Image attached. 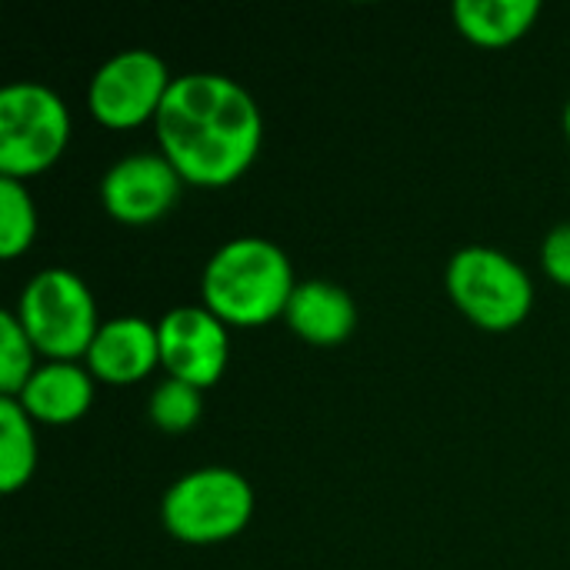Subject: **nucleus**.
<instances>
[{
	"label": "nucleus",
	"instance_id": "nucleus-17",
	"mask_svg": "<svg viewBox=\"0 0 570 570\" xmlns=\"http://www.w3.org/2000/svg\"><path fill=\"white\" fill-rule=\"evenodd\" d=\"M37 347L13 311H0V397H17L37 371Z\"/></svg>",
	"mask_w": 570,
	"mask_h": 570
},
{
	"label": "nucleus",
	"instance_id": "nucleus-18",
	"mask_svg": "<svg viewBox=\"0 0 570 570\" xmlns=\"http://www.w3.org/2000/svg\"><path fill=\"white\" fill-rule=\"evenodd\" d=\"M541 267L554 284L570 287V220L548 230L541 244Z\"/></svg>",
	"mask_w": 570,
	"mask_h": 570
},
{
	"label": "nucleus",
	"instance_id": "nucleus-7",
	"mask_svg": "<svg viewBox=\"0 0 570 570\" xmlns=\"http://www.w3.org/2000/svg\"><path fill=\"white\" fill-rule=\"evenodd\" d=\"M174 83L170 67L147 47H127L110 53L87 83V107L97 124L110 130H130L157 117Z\"/></svg>",
	"mask_w": 570,
	"mask_h": 570
},
{
	"label": "nucleus",
	"instance_id": "nucleus-12",
	"mask_svg": "<svg viewBox=\"0 0 570 570\" xmlns=\"http://www.w3.org/2000/svg\"><path fill=\"white\" fill-rule=\"evenodd\" d=\"M94 394L97 381L83 361H43L17 401L37 424H73L90 411Z\"/></svg>",
	"mask_w": 570,
	"mask_h": 570
},
{
	"label": "nucleus",
	"instance_id": "nucleus-15",
	"mask_svg": "<svg viewBox=\"0 0 570 570\" xmlns=\"http://www.w3.org/2000/svg\"><path fill=\"white\" fill-rule=\"evenodd\" d=\"M40 214L23 180L0 177V257L13 261L37 240Z\"/></svg>",
	"mask_w": 570,
	"mask_h": 570
},
{
	"label": "nucleus",
	"instance_id": "nucleus-6",
	"mask_svg": "<svg viewBox=\"0 0 570 570\" xmlns=\"http://www.w3.org/2000/svg\"><path fill=\"white\" fill-rule=\"evenodd\" d=\"M70 140V110L43 80L0 87V177L30 180L50 170Z\"/></svg>",
	"mask_w": 570,
	"mask_h": 570
},
{
	"label": "nucleus",
	"instance_id": "nucleus-4",
	"mask_svg": "<svg viewBox=\"0 0 570 570\" xmlns=\"http://www.w3.org/2000/svg\"><path fill=\"white\" fill-rule=\"evenodd\" d=\"M444 291L481 331L504 334L534 311V281L521 261L491 244H468L444 267Z\"/></svg>",
	"mask_w": 570,
	"mask_h": 570
},
{
	"label": "nucleus",
	"instance_id": "nucleus-16",
	"mask_svg": "<svg viewBox=\"0 0 570 570\" xmlns=\"http://www.w3.org/2000/svg\"><path fill=\"white\" fill-rule=\"evenodd\" d=\"M147 417L164 434H187L204 417V391L177 377H164L147 401Z\"/></svg>",
	"mask_w": 570,
	"mask_h": 570
},
{
	"label": "nucleus",
	"instance_id": "nucleus-1",
	"mask_svg": "<svg viewBox=\"0 0 570 570\" xmlns=\"http://www.w3.org/2000/svg\"><path fill=\"white\" fill-rule=\"evenodd\" d=\"M157 147L184 184L227 187L250 170L264 144V114L254 94L214 70L174 77L157 117Z\"/></svg>",
	"mask_w": 570,
	"mask_h": 570
},
{
	"label": "nucleus",
	"instance_id": "nucleus-8",
	"mask_svg": "<svg viewBox=\"0 0 570 570\" xmlns=\"http://www.w3.org/2000/svg\"><path fill=\"white\" fill-rule=\"evenodd\" d=\"M160 367L190 387H214L230 361V327L204 304H177L157 321Z\"/></svg>",
	"mask_w": 570,
	"mask_h": 570
},
{
	"label": "nucleus",
	"instance_id": "nucleus-5",
	"mask_svg": "<svg viewBox=\"0 0 570 570\" xmlns=\"http://www.w3.org/2000/svg\"><path fill=\"white\" fill-rule=\"evenodd\" d=\"M13 314L43 361H83L104 324L87 281L70 267L37 271L23 284Z\"/></svg>",
	"mask_w": 570,
	"mask_h": 570
},
{
	"label": "nucleus",
	"instance_id": "nucleus-9",
	"mask_svg": "<svg viewBox=\"0 0 570 570\" xmlns=\"http://www.w3.org/2000/svg\"><path fill=\"white\" fill-rule=\"evenodd\" d=\"M184 177L160 150H134L117 157L100 177L104 210L127 227L164 220L180 200Z\"/></svg>",
	"mask_w": 570,
	"mask_h": 570
},
{
	"label": "nucleus",
	"instance_id": "nucleus-14",
	"mask_svg": "<svg viewBox=\"0 0 570 570\" xmlns=\"http://www.w3.org/2000/svg\"><path fill=\"white\" fill-rule=\"evenodd\" d=\"M37 421L20 407L17 397H0V491L17 494L30 484L40 448H37Z\"/></svg>",
	"mask_w": 570,
	"mask_h": 570
},
{
	"label": "nucleus",
	"instance_id": "nucleus-2",
	"mask_svg": "<svg viewBox=\"0 0 570 570\" xmlns=\"http://www.w3.org/2000/svg\"><path fill=\"white\" fill-rule=\"evenodd\" d=\"M294 287L287 250L257 234L224 240L200 271V304L227 327H264L284 317Z\"/></svg>",
	"mask_w": 570,
	"mask_h": 570
},
{
	"label": "nucleus",
	"instance_id": "nucleus-19",
	"mask_svg": "<svg viewBox=\"0 0 570 570\" xmlns=\"http://www.w3.org/2000/svg\"><path fill=\"white\" fill-rule=\"evenodd\" d=\"M564 134H568V140H570V100H568V107H564Z\"/></svg>",
	"mask_w": 570,
	"mask_h": 570
},
{
	"label": "nucleus",
	"instance_id": "nucleus-10",
	"mask_svg": "<svg viewBox=\"0 0 570 570\" xmlns=\"http://www.w3.org/2000/svg\"><path fill=\"white\" fill-rule=\"evenodd\" d=\"M83 364L94 381L114 387H127L150 377L160 367L157 321H147L140 314H120L104 321Z\"/></svg>",
	"mask_w": 570,
	"mask_h": 570
},
{
	"label": "nucleus",
	"instance_id": "nucleus-11",
	"mask_svg": "<svg viewBox=\"0 0 570 570\" xmlns=\"http://www.w3.org/2000/svg\"><path fill=\"white\" fill-rule=\"evenodd\" d=\"M284 321L301 341L314 347H337L357 327V304L347 294V287L311 277V281H297Z\"/></svg>",
	"mask_w": 570,
	"mask_h": 570
},
{
	"label": "nucleus",
	"instance_id": "nucleus-13",
	"mask_svg": "<svg viewBox=\"0 0 570 570\" xmlns=\"http://www.w3.org/2000/svg\"><path fill=\"white\" fill-rule=\"evenodd\" d=\"M454 27L478 47H508L531 33L541 0H454Z\"/></svg>",
	"mask_w": 570,
	"mask_h": 570
},
{
	"label": "nucleus",
	"instance_id": "nucleus-3",
	"mask_svg": "<svg viewBox=\"0 0 570 570\" xmlns=\"http://www.w3.org/2000/svg\"><path fill=\"white\" fill-rule=\"evenodd\" d=\"M257 508L250 481L224 464L180 474L160 498V521L180 544L207 548L234 541L247 531Z\"/></svg>",
	"mask_w": 570,
	"mask_h": 570
}]
</instances>
